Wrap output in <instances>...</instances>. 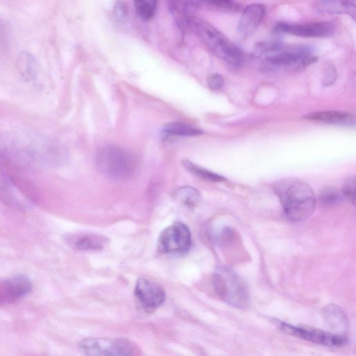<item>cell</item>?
I'll use <instances>...</instances> for the list:
<instances>
[{"label":"cell","instance_id":"cell-10","mask_svg":"<svg viewBox=\"0 0 356 356\" xmlns=\"http://www.w3.org/2000/svg\"><path fill=\"white\" fill-rule=\"evenodd\" d=\"M273 31L303 38H327L334 35L336 25L332 22H316L304 24H277Z\"/></svg>","mask_w":356,"mask_h":356},{"label":"cell","instance_id":"cell-16","mask_svg":"<svg viewBox=\"0 0 356 356\" xmlns=\"http://www.w3.org/2000/svg\"><path fill=\"white\" fill-rule=\"evenodd\" d=\"M305 118L337 125H351L355 117L352 113L339 111H321L309 113Z\"/></svg>","mask_w":356,"mask_h":356},{"label":"cell","instance_id":"cell-2","mask_svg":"<svg viewBox=\"0 0 356 356\" xmlns=\"http://www.w3.org/2000/svg\"><path fill=\"white\" fill-rule=\"evenodd\" d=\"M274 191L280 200L285 215L291 221H303L314 212L315 195L306 182L292 178L284 179L275 184Z\"/></svg>","mask_w":356,"mask_h":356},{"label":"cell","instance_id":"cell-6","mask_svg":"<svg viewBox=\"0 0 356 356\" xmlns=\"http://www.w3.org/2000/svg\"><path fill=\"white\" fill-rule=\"evenodd\" d=\"M312 46L305 44L285 45L279 43L270 53L265 56L264 62L271 68L300 71L315 63Z\"/></svg>","mask_w":356,"mask_h":356},{"label":"cell","instance_id":"cell-11","mask_svg":"<svg viewBox=\"0 0 356 356\" xmlns=\"http://www.w3.org/2000/svg\"><path fill=\"white\" fill-rule=\"evenodd\" d=\"M134 295L141 307L147 312H152L165 301V293L158 283L146 277L138 279Z\"/></svg>","mask_w":356,"mask_h":356},{"label":"cell","instance_id":"cell-30","mask_svg":"<svg viewBox=\"0 0 356 356\" xmlns=\"http://www.w3.org/2000/svg\"><path fill=\"white\" fill-rule=\"evenodd\" d=\"M207 3L220 8H231L233 6V0H202Z\"/></svg>","mask_w":356,"mask_h":356},{"label":"cell","instance_id":"cell-29","mask_svg":"<svg viewBox=\"0 0 356 356\" xmlns=\"http://www.w3.org/2000/svg\"><path fill=\"white\" fill-rule=\"evenodd\" d=\"M336 78L337 72L334 67L332 65H327L324 70L323 84L330 86L335 81Z\"/></svg>","mask_w":356,"mask_h":356},{"label":"cell","instance_id":"cell-25","mask_svg":"<svg viewBox=\"0 0 356 356\" xmlns=\"http://www.w3.org/2000/svg\"><path fill=\"white\" fill-rule=\"evenodd\" d=\"M343 197L342 191L331 186L324 188L319 195L321 202L326 205L339 203Z\"/></svg>","mask_w":356,"mask_h":356},{"label":"cell","instance_id":"cell-19","mask_svg":"<svg viewBox=\"0 0 356 356\" xmlns=\"http://www.w3.org/2000/svg\"><path fill=\"white\" fill-rule=\"evenodd\" d=\"M107 242V238L104 236L86 234L78 236L73 242L74 248L79 250H99L103 248Z\"/></svg>","mask_w":356,"mask_h":356},{"label":"cell","instance_id":"cell-1","mask_svg":"<svg viewBox=\"0 0 356 356\" xmlns=\"http://www.w3.org/2000/svg\"><path fill=\"white\" fill-rule=\"evenodd\" d=\"M64 147L47 136L28 133L0 135V166L17 171H35L61 165Z\"/></svg>","mask_w":356,"mask_h":356},{"label":"cell","instance_id":"cell-28","mask_svg":"<svg viewBox=\"0 0 356 356\" xmlns=\"http://www.w3.org/2000/svg\"><path fill=\"white\" fill-rule=\"evenodd\" d=\"M207 84L211 90H219L224 86V79L220 74H213L207 78Z\"/></svg>","mask_w":356,"mask_h":356},{"label":"cell","instance_id":"cell-12","mask_svg":"<svg viewBox=\"0 0 356 356\" xmlns=\"http://www.w3.org/2000/svg\"><path fill=\"white\" fill-rule=\"evenodd\" d=\"M31 289L30 280L24 275H17L0 282V303L16 301Z\"/></svg>","mask_w":356,"mask_h":356},{"label":"cell","instance_id":"cell-24","mask_svg":"<svg viewBox=\"0 0 356 356\" xmlns=\"http://www.w3.org/2000/svg\"><path fill=\"white\" fill-rule=\"evenodd\" d=\"M136 11L143 21L152 19L156 10L158 0H134Z\"/></svg>","mask_w":356,"mask_h":356},{"label":"cell","instance_id":"cell-9","mask_svg":"<svg viewBox=\"0 0 356 356\" xmlns=\"http://www.w3.org/2000/svg\"><path fill=\"white\" fill-rule=\"evenodd\" d=\"M274 323L283 332L315 343L326 346H342L347 343L344 335L337 334L308 326H294L275 320Z\"/></svg>","mask_w":356,"mask_h":356},{"label":"cell","instance_id":"cell-18","mask_svg":"<svg viewBox=\"0 0 356 356\" xmlns=\"http://www.w3.org/2000/svg\"><path fill=\"white\" fill-rule=\"evenodd\" d=\"M20 193L9 175L0 167V198L10 204L19 205L24 203Z\"/></svg>","mask_w":356,"mask_h":356},{"label":"cell","instance_id":"cell-26","mask_svg":"<svg viewBox=\"0 0 356 356\" xmlns=\"http://www.w3.org/2000/svg\"><path fill=\"white\" fill-rule=\"evenodd\" d=\"M128 8L123 0H118L113 7V17L116 22L123 24L128 17Z\"/></svg>","mask_w":356,"mask_h":356},{"label":"cell","instance_id":"cell-27","mask_svg":"<svg viewBox=\"0 0 356 356\" xmlns=\"http://www.w3.org/2000/svg\"><path fill=\"white\" fill-rule=\"evenodd\" d=\"M342 193L343 196L346 197L353 204L355 197V179L354 177H350L344 181Z\"/></svg>","mask_w":356,"mask_h":356},{"label":"cell","instance_id":"cell-13","mask_svg":"<svg viewBox=\"0 0 356 356\" xmlns=\"http://www.w3.org/2000/svg\"><path fill=\"white\" fill-rule=\"evenodd\" d=\"M265 6L260 3L248 5L238 20L237 31L243 37L250 35L258 27L264 17Z\"/></svg>","mask_w":356,"mask_h":356},{"label":"cell","instance_id":"cell-7","mask_svg":"<svg viewBox=\"0 0 356 356\" xmlns=\"http://www.w3.org/2000/svg\"><path fill=\"white\" fill-rule=\"evenodd\" d=\"M79 346L87 355H134L138 351L134 343L124 339L87 338Z\"/></svg>","mask_w":356,"mask_h":356},{"label":"cell","instance_id":"cell-21","mask_svg":"<svg viewBox=\"0 0 356 356\" xmlns=\"http://www.w3.org/2000/svg\"><path fill=\"white\" fill-rule=\"evenodd\" d=\"M174 197L178 202L188 207H195L202 200V195L199 191L188 186L176 190Z\"/></svg>","mask_w":356,"mask_h":356},{"label":"cell","instance_id":"cell-8","mask_svg":"<svg viewBox=\"0 0 356 356\" xmlns=\"http://www.w3.org/2000/svg\"><path fill=\"white\" fill-rule=\"evenodd\" d=\"M191 234L183 222H176L164 229L160 234L158 250L163 253H186L191 246Z\"/></svg>","mask_w":356,"mask_h":356},{"label":"cell","instance_id":"cell-23","mask_svg":"<svg viewBox=\"0 0 356 356\" xmlns=\"http://www.w3.org/2000/svg\"><path fill=\"white\" fill-rule=\"evenodd\" d=\"M182 164L191 173L205 180L215 182L223 181L225 180L224 177L200 167L188 160H183Z\"/></svg>","mask_w":356,"mask_h":356},{"label":"cell","instance_id":"cell-22","mask_svg":"<svg viewBox=\"0 0 356 356\" xmlns=\"http://www.w3.org/2000/svg\"><path fill=\"white\" fill-rule=\"evenodd\" d=\"M163 131L170 135L191 136L201 134L202 131L191 124L180 122H172L164 125Z\"/></svg>","mask_w":356,"mask_h":356},{"label":"cell","instance_id":"cell-4","mask_svg":"<svg viewBox=\"0 0 356 356\" xmlns=\"http://www.w3.org/2000/svg\"><path fill=\"white\" fill-rule=\"evenodd\" d=\"M213 284L216 293L232 307L246 308L250 302V293L243 279L227 266L216 267L213 275Z\"/></svg>","mask_w":356,"mask_h":356},{"label":"cell","instance_id":"cell-3","mask_svg":"<svg viewBox=\"0 0 356 356\" xmlns=\"http://www.w3.org/2000/svg\"><path fill=\"white\" fill-rule=\"evenodd\" d=\"M186 25L220 59L233 65H241L244 62L242 51L208 22L193 15Z\"/></svg>","mask_w":356,"mask_h":356},{"label":"cell","instance_id":"cell-17","mask_svg":"<svg viewBox=\"0 0 356 356\" xmlns=\"http://www.w3.org/2000/svg\"><path fill=\"white\" fill-rule=\"evenodd\" d=\"M318 6L323 13L348 15L353 19L355 17V0H320Z\"/></svg>","mask_w":356,"mask_h":356},{"label":"cell","instance_id":"cell-14","mask_svg":"<svg viewBox=\"0 0 356 356\" xmlns=\"http://www.w3.org/2000/svg\"><path fill=\"white\" fill-rule=\"evenodd\" d=\"M202 0H166L169 12L181 25H186L189 17L193 15L201 4Z\"/></svg>","mask_w":356,"mask_h":356},{"label":"cell","instance_id":"cell-15","mask_svg":"<svg viewBox=\"0 0 356 356\" xmlns=\"http://www.w3.org/2000/svg\"><path fill=\"white\" fill-rule=\"evenodd\" d=\"M323 314L328 326L337 334L343 335L349 328V321L342 309L335 305L330 304L323 309Z\"/></svg>","mask_w":356,"mask_h":356},{"label":"cell","instance_id":"cell-20","mask_svg":"<svg viewBox=\"0 0 356 356\" xmlns=\"http://www.w3.org/2000/svg\"><path fill=\"white\" fill-rule=\"evenodd\" d=\"M17 67L21 75L26 80H33L36 77L38 65L32 55L22 53L17 59Z\"/></svg>","mask_w":356,"mask_h":356},{"label":"cell","instance_id":"cell-5","mask_svg":"<svg viewBox=\"0 0 356 356\" xmlns=\"http://www.w3.org/2000/svg\"><path fill=\"white\" fill-rule=\"evenodd\" d=\"M95 164L103 175L115 179L130 177L136 166L132 154L124 149L113 145L104 146L97 151Z\"/></svg>","mask_w":356,"mask_h":356}]
</instances>
